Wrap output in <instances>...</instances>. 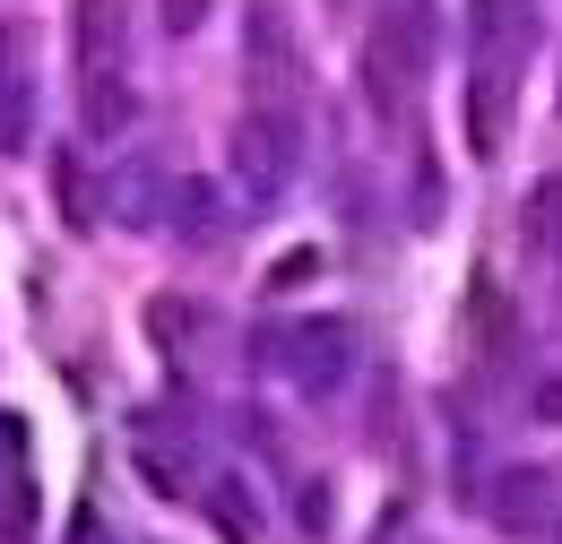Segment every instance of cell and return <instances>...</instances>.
I'll return each mask as SVG.
<instances>
[{
	"mask_svg": "<svg viewBox=\"0 0 562 544\" xmlns=\"http://www.w3.org/2000/svg\"><path fill=\"white\" fill-rule=\"evenodd\" d=\"M432 53H441V18H432L424 0H398V9L372 26V44H363V87H372V104H381V113L407 104L424 78H432Z\"/></svg>",
	"mask_w": 562,
	"mask_h": 544,
	"instance_id": "obj_1",
	"label": "cell"
},
{
	"mask_svg": "<svg viewBox=\"0 0 562 544\" xmlns=\"http://www.w3.org/2000/svg\"><path fill=\"white\" fill-rule=\"evenodd\" d=\"M225 156H234V191H243V207L260 216V207H278L285 182L303 173V131H294V113H285V104H251Z\"/></svg>",
	"mask_w": 562,
	"mask_h": 544,
	"instance_id": "obj_2",
	"label": "cell"
},
{
	"mask_svg": "<svg viewBox=\"0 0 562 544\" xmlns=\"http://www.w3.org/2000/svg\"><path fill=\"white\" fill-rule=\"evenodd\" d=\"M278 363L303 398H329V389H347V372H355V329L347 320H294L278 338Z\"/></svg>",
	"mask_w": 562,
	"mask_h": 544,
	"instance_id": "obj_3",
	"label": "cell"
},
{
	"mask_svg": "<svg viewBox=\"0 0 562 544\" xmlns=\"http://www.w3.org/2000/svg\"><path fill=\"white\" fill-rule=\"evenodd\" d=\"M243 61H251V87L260 104H285L294 113V87H303V44H294V18L278 0H251V26H243Z\"/></svg>",
	"mask_w": 562,
	"mask_h": 544,
	"instance_id": "obj_4",
	"label": "cell"
},
{
	"mask_svg": "<svg viewBox=\"0 0 562 544\" xmlns=\"http://www.w3.org/2000/svg\"><path fill=\"white\" fill-rule=\"evenodd\" d=\"M537 44V9L528 0H468V53L493 69H519Z\"/></svg>",
	"mask_w": 562,
	"mask_h": 544,
	"instance_id": "obj_5",
	"label": "cell"
},
{
	"mask_svg": "<svg viewBox=\"0 0 562 544\" xmlns=\"http://www.w3.org/2000/svg\"><path fill=\"white\" fill-rule=\"evenodd\" d=\"M35 147V78H26V35L0 26V156Z\"/></svg>",
	"mask_w": 562,
	"mask_h": 544,
	"instance_id": "obj_6",
	"label": "cell"
},
{
	"mask_svg": "<svg viewBox=\"0 0 562 544\" xmlns=\"http://www.w3.org/2000/svg\"><path fill=\"white\" fill-rule=\"evenodd\" d=\"M510 87H519V69H493V61H476V78H468V156L476 165H493L502 138H510Z\"/></svg>",
	"mask_w": 562,
	"mask_h": 544,
	"instance_id": "obj_7",
	"label": "cell"
},
{
	"mask_svg": "<svg viewBox=\"0 0 562 544\" xmlns=\"http://www.w3.org/2000/svg\"><path fill=\"white\" fill-rule=\"evenodd\" d=\"M485 519H493V528H510V536L546 528V519H554V476H546V467H502L493 492H485Z\"/></svg>",
	"mask_w": 562,
	"mask_h": 544,
	"instance_id": "obj_8",
	"label": "cell"
},
{
	"mask_svg": "<svg viewBox=\"0 0 562 544\" xmlns=\"http://www.w3.org/2000/svg\"><path fill=\"white\" fill-rule=\"evenodd\" d=\"M70 35H78V78H113L122 69V0H78Z\"/></svg>",
	"mask_w": 562,
	"mask_h": 544,
	"instance_id": "obj_9",
	"label": "cell"
},
{
	"mask_svg": "<svg viewBox=\"0 0 562 544\" xmlns=\"http://www.w3.org/2000/svg\"><path fill=\"white\" fill-rule=\"evenodd\" d=\"M35 519H44V484L0 476V544H35Z\"/></svg>",
	"mask_w": 562,
	"mask_h": 544,
	"instance_id": "obj_10",
	"label": "cell"
},
{
	"mask_svg": "<svg viewBox=\"0 0 562 544\" xmlns=\"http://www.w3.org/2000/svg\"><path fill=\"white\" fill-rule=\"evenodd\" d=\"M528 242H537L546 260H562V173H546V182L528 191Z\"/></svg>",
	"mask_w": 562,
	"mask_h": 544,
	"instance_id": "obj_11",
	"label": "cell"
},
{
	"mask_svg": "<svg viewBox=\"0 0 562 544\" xmlns=\"http://www.w3.org/2000/svg\"><path fill=\"white\" fill-rule=\"evenodd\" d=\"M165 207H173V225H182L191 242H216V191H209V182H173Z\"/></svg>",
	"mask_w": 562,
	"mask_h": 544,
	"instance_id": "obj_12",
	"label": "cell"
},
{
	"mask_svg": "<svg viewBox=\"0 0 562 544\" xmlns=\"http://www.w3.org/2000/svg\"><path fill=\"white\" fill-rule=\"evenodd\" d=\"M468 303H476V354H510V303H502V285H476Z\"/></svg>",
	"mask_w": 562,
	"mask_h": 544,
	"instance_id": "obj_13",
	"label": "cell"
},
{
	"mask_svg": "<svg viewBox=\"0 0 562 544\" xmlns=\"http://www.w3.org/2000/svg\"><path fill=\"white\" fill-rule=\"evenodd\" d=\"M104 200H122V207H113L122 225H156V200H165V191H156V173H139V165H131V173H122Z\"/></svg>",
	"mask_w": 562,
	"mask_h": 544,
	"instance_id": "obj_14",
	"label": "cell"
},
{
	"mask_svg": "<svg viewBox=\"0 0 562 544\" xmlns=\"http://www.w3.org/2000/svg\"><path fill=\"white\" fill-rule=\"evenodd\" d=\"M209 501H216V528L234 544H251V528H260V510L243 501V484H209Z\"/></svg>",
	"mask_w": 562,
	"mask_h": 544,
	"instance_id": "obj_15",
	"label": "cell"
},
{
	"mask_svg": "<svg viewBox=\"0 0 562 544\" xmlns=\"http://www.w3.org/2000/svg\"><path fill=\"white\" fill-rule=\"evenodd\" d=\"M200 18H209V0H165V26H173V35H191Z\"/></svg>",
	"mask_w": 562,
	"mask_h": 544,
	"instance_id": "obj_16",
	"label": "cell"
},
{
	"mask_svg": "<svg viewBox=\"0 0 562 544\" xmlns=\"http://www.w3.org/2000/svg\"><path fill=\"white\" fill-rule=\"evenodd\" d=\"M537 423H562V381H537Z\"/></svg>",
	"mask_w": 562,
	"mask_h": 544,
	"instance_id": "obj_17",
	"label": "cell"
},
{
	"mask_svg": "<svg viewBox=\"0 0 562 544\" xmlns=\"http://www.w3.org/2000/svg\"><path fill=\"white\" fill-rule=\"evenodd\" d=\"M70 544H104V519H95V510H78V519H70Z\"/></svg>",
	"mask_w": 562,
	"mask_h": 544,
	"instance_id": "obj_18",
	"label": "cell"
},
{
	"mask_svg": "<svg viewBox=\"0 0 562 544\" xmlns=\"http://www.w3.org/2000/svg\"><path fill=\"white\" fill-rule=\"evenodd\" d=\"M554 544H562V528H554Z\"/></svg>",
	"mask_w": 562,
	"mask_h": 544,
	"instance_id": "obj_19",
	"label": "cell"
}]
</instances>
